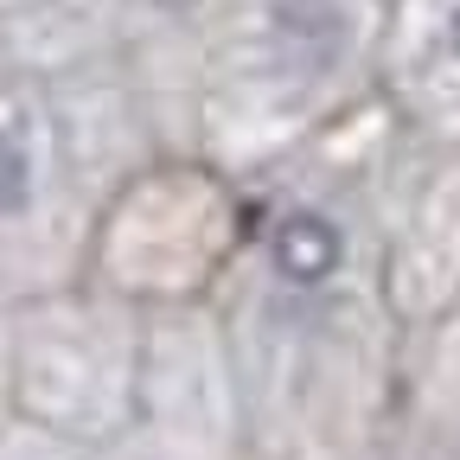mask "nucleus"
I'll use <instances>...</instances> for the list:
<instances>
[{"label":"nucleus","mask_w":460,"mask_h":460,"mask_svg":"<svg viewBox=\"0 0 460 460\" xmlns=\"http://www.w3.org/2000/svg\"><path fill=\"white\" fill-rule=\"evenodd\" d=\"M269 256H275L281 281L320 288V281L345 262V237H339L320 211H288V217L275 224V237H269Z\"/></svg>","instance_id":"nucleus-1"},{"label":"nucleus","mask_w":460,"mask_h":460,"mask_svg":"<svg viewBox=\"0 0 460 460\" xmlns=\"http://www.w3.org/2000/svg\"><path fill=\"white\" fill-rule=\"evenodd\" d=\"M26 199H32V166H26L20 141L0 135V217H13Z\"/></svg>","instance_id":"nucleus-2"},{"label":"nucleus","mask_w":460,"mask_h":460,"mask_svg":"<svg viewBox=\"0 0 460 460\" xmlns=\"http://www.w3.org/2000/svg\"><path fill=\"white\" fill-rule=\"evenodd\" d=\"M447 45H454V58H460V0H454V20H447Z\"/></svg>","instance_id":"nucleus-3"}]
</instances>
